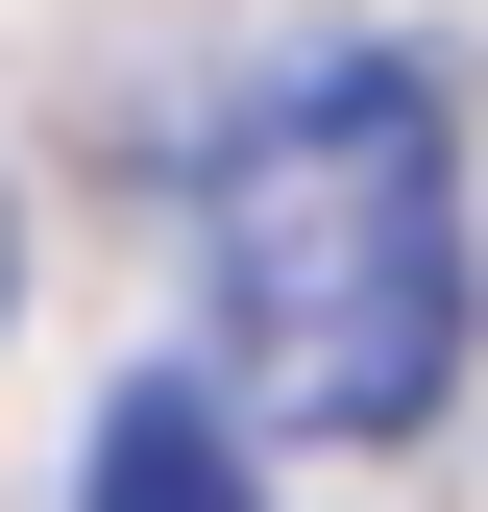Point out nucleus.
<instances>
[{"instance_id": "2", "label": "nucleus", "mask_w": 488, "mask_h": 512, "mask_svg": "<svg viewBox=\"0 0 488 512\" xmlns=\"http://www.w3.org/2000/svg\"><path fill=\"white\" fill-rule=\"evenodd\" d=\"M98 512H269L244 488V415L196 391V366H147V391L98 415Z\"/></svg>"}, {"instance_id": "1", "label": "nucleus", "mask_w": 488, "mask_h": 512, "mask_svg": "<svg viewBox=\"0 0 488 512\" xmlns=\"http://www.w3.org/2000/svg\"><path fill=\"white\" fill-rule=\"evenodd\" d=\"M464 366V196H440V98L318 74L220 147V391L293 439H415Z\"/></svg>"}]
</instances>
